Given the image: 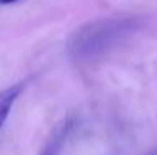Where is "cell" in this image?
<instances>
[{"instance_id": "1", "label": "cell", "mask_w": 157, "mask_h": 155, "mask_svg": "<svg viewBox=\"0 0 157 155\" xmlns=\"http://www.w3.org/2000/svg\"><path fill=\"white\" fill-rule=\"evenodd\" d=\"M134 18H100L90 22L75 32L70 42V52L77 60H92L134 30Z\"/></svg>"}, {"instance_id": "2", "label": "cell", "mask_w": 157, "mask_h": 155, "mask_svg": "<svg viewBox=\"0 0 157 155\" xmlns=\"http://www.w3.org/2000/svg\"><path fill=\"white\" fill-rule=\"evenodd\" d=\"M74 124H75L74 119H63L60 124L52 130L50 137H48L47 143L44 145L40 155H59L60 153V150L63 149V145H65L67 138H69L70 132H72V128H74Z\"/></svg>"}, {"instance_id": "3", "label": "cell", "mask_w": 157, "mask_h": 155, "mask_svg": "<svg viewBox=\"0 0 157 155\" xmlns=\"http://www.w3.org/2000/svg\"><path fill=\"white\" fill-rule=\"evenodd\" d=\"M24 87H25L24 82H18V83H13V85L0 90V128L3 127V124L9 119V113L12 112L13 103L18 98V95L22 94Z\"/></svg>"}, {"instance_id": "4", "label": "cell", "mask_w": 157, "mask_h": 155, "mask_svg": "<svg viewBox=\"0 0 157 155\" xmlns=\"http://www.w3.org/2000/svg\"><path fill=\"white\" fill-rule=\"evenodd\" d=\"M13 2H17V0H0V3H2V5H7V3H13Z\"/></svg>"}]
</instances>
